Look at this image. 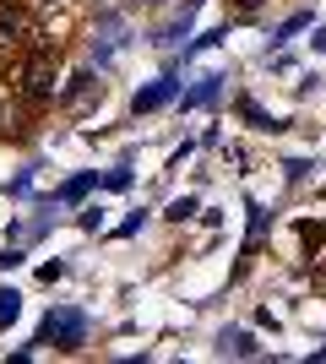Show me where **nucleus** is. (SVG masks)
I'll use <instances>...</instances> for the list:
<instances>
[{
  "mask_svg": "<svg viewBox=\"0 0 326 364\" xmlns=\"http://www.w3.org/2000/svg\"><path fill=\"white\" fill-rule=\"evenodd\" d=\"M55 65H60V55H55V49H33L28 55V65H22V98H28V104H49V98H55Z\"/></svg>",
  "mask_w": 326,
  "mask_h": 364,
  "instance_id": "1",
  "label": "nucleus"
},
{
  "mask_svg": "<svg viewBox=\"0 0 326 364\" xmlns=\"http://www.w3.org/2000/svg\"><path fill=\"white\" fill-rule=\"evenodd\" d=\"M0 44L6 49H33L38 44V16L22 0H0Z\"/></svg>",
  "mask_w": 326,
  "mask_h": 364,
  "instance_id": "2",
  "label": "nucleus"
},
{
  "mask_svg": "<svg viewBox=\"0 0 326 364\" xmlns=\"http://www.w3.org/2000/svg\"><path fill=\"white\" fill-rule=\"evenodd\" d=\"M38 343H55V348H82V343H87V316H82V310H49L44 326H38Z\"/></svg>",
  "mask_w": 326,
  "mask_h": 364,
  "instance_id": "3",
  "label": "nucleus"
},
{
  "mask_svg": "<svg viewBox=\"0 0 326 364\" xmlns=\"http://www.w3.org/2000/svg\"><path fill=\"white\" fill-rule=\"evenodd\" d=\"M98 92H104V82H98L93 71H82V76H71V87L60 92V109H71V114H77V109H87V104H93Z\"/></svg>",
  "mask_w": 326,
  "mask_h": 364,
  "instance_id": "4",
  "label": "nucleus"
},
{
  "mask_svg": "<svg viewBox=\"0 0 326 364\" xmlns=\"http://www.w3.org/2000/svg\"><path fill=\"white\" fill-rule=\"evenodd\" d=\"M169 98H174V76H158L153 87L136 92V114H153V109H163Z\"/></svg>",
  "mask_w": 326,
  "mask_h": 364,
  "instance_id": "5",
  "label": "nucleus"
},
{
  "mask_svg": "<svg viewBox=\"0 0 326 364\" xmlns=\"http://www.w3.org/2000/svg\"><path fill=\"white\" fill-rule=\"evenodd\" d=\"M239 120H250L256 131H283V125H288V120H278V114H266L256 98H239Z\"/></svg>",
  "mask_w": 326,
  "mask_h": 364,
  "instance_id": "6",
  "label": "nucleus"
},
{
  "mask_svg": "<svg viewBox=\"0 0 326 364\" xmlns=\"http://www.w3.org/2000/svg\"><path fill=\"white\" fill-rule=\"evenodd\" d=\"M223 82H229V76H202V82H196V87L185 92V109H202V104H212L217 92H223Z\"/></svg>",
  "mask_w": 326,
  "mask_h": 364,
  "instance_id": "7",
  "label": "nucleus"
},
{
  "mask_svg": "<svg viewBox=\"0 0 326 364\" xmlns=\"http://www.w3.org/2000/svg\"><path fill=\"white\" fill-rule=\"evenodd\" d=\"M93 185H98V174H77V180H65L60 191H55V201H82Z\"/></svg>",
  "mask_w": 326,
  "mask_h": 364,
  "instance_id": "8",
  "label": "nucleus"
},
{
  "mask_svg": "<svg viewBox=\"0 0 326 364\" xmlns=\"http://www.w3.org/2000/svg\"><path fill=\"white\" fill-rule=\"evenodd\" d=\"M223 353H239V359H256V343H250V332H223Z\"/></svg>",
  "mask_w": 326,
  "mask_h": 364,
  "instance_id": "9",
  "label": "nucleus"
},
{
  "mask_svg": "<svg viewBox=\"0 0 326 364\" xmlns=\"http://www.w3.org/2000/svg\"><path fill=\"white\" fill-rule=\"evenodd\" d=\"M16 310H22V294H16V289H0V332L16 321Z\"/></svg>",
  "mask_w": 326,
  "mask_h": 364,
  "instance_id": "10",
  "label": "nucleus"
},
{
  "mask_svg": "<svg viewBox=\"0 0 326 364\" xmlns=\"http://www.w3.org/2000/svg\"><path fill=\"white\" fill-rule=\"evenodd\" d=\"M299 234H305V245H310V250H321V245H326V223H305Z\"/></svg>",
  "mask_w": 326,
  "mask_h": 364,
  "instance_id": "11",
  "label": "nucleus"
},
{
  "mask_svg": "<svg viewBox=\"0 0 326 364\" xmlns=\"http://www.w3.org/2000/svg\"><path fill=\"white\" fill-rule=\"evenodd\" d=\"M305 22H310V16H305V11H299V16H288V22H283V28H278V38H272V44H283V38H294V33L305 28Z\"/></svg>",
  "mask_w": 326,
  "mask_h": 364,
  "instance_id": "12",
  "label": "nucleus"
},
{
  "mask_svg": "<svg viewBox=\"0 0 326 364\" xmlns=\"http://www.w3.org/2000/svg\"><path fill=\"white\" fill-rule=\"evenodd\" d=\"M190 213H196V201H190V196H180V201H174V207H169V218H174V223H185Z\"/></svg>",
  "mask_w": 326,
  "mask_h": 364,
  "instance_id": "13",
  "label": "nucleus"
},
{
  "mask_svg": "<svg viewBox=\"0 0 326 364\" xmlns=\"http://www.w3.org/2000/svg\"><path fill=\"white\" fill-rule=\"evenodd\" d=\"M283 168H288V180H305V174H310V164H305V158H288Z\"/></svg>",
  "mask_w": 326,
  "mask_h": 364,
  "instance_id": "14",
  "label": "nucleus"
},
{
  "mask_svg": "<svg viewBox=\"0 0 326 364\" xmlns=\"http://www.w3.org/2000/svg\"><path fill=\"white\" fill-rule=\"evenodd\" d=\"M261 6H266V0H234V11H239V16H256Z\"/></svg>",
  "mask_w": 326,
  "mask_h": 364,
  "instance_id": "15",
  "label": "nucleus"
}]
</instances>
